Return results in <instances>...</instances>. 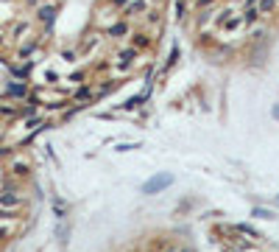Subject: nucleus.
I'll use <instances>...</instances> for the list:
<instances>
[{
    "instance_id": "aec40b11",
    "label": "nucleus",
    "mask_w": 279,
    "mask_h": 252,
    "mask_svg": "<svg viewBox=\"0 0 279 252\" xmlns=\"http://www.w3.org/2000/svg\"><path fill=\"white\" fill-rule=\"evenodd\" d=\"M198 6H210V3H215V0H196Z\"/></svg>"
},
{
    "instance_id": "dca6fc26",
    "label": "nucleus",
    "mask_w": 279,
    "mask_h": 252,
    "mask_svg": "<svg viewBox=\"0 0 279 252\" xmlns=\"http://www.w3.org/2000/svg\"><path fill=\"white\" fill-rule=\"evenodd\" d=\"M129 149H137V143H120L117 146V151H129Z\"/></svg>"
},
{
    "instance_id": "4468645a",
    "label": "nucleus",
    "mask_w": 279,
    "mask_h": 252,
    "mask_svg": "<svg viewBox=\"0 0 279 252\" xmlns=\"http://www.w3.org/2000/svg\"><path fill=\"white\" fill-rule=\"evenodd\" d=\"M25 31H28V23H17L14 31H11V36H20V34H25Z\"/></svg>"
},
{
    "instance_id": "f03ea898",
    "label": "nucleus",
    "mask_w": 279,
    "mask_h": 252,
    "mask_svg": "<svg viewBox=\"0 0 279 252\" xmlns=\"http://www.w3.org/2000/svg\"><path fill=\"white\" fill-rule=\"evenodd\" d=\"M9 174H11V180H28L31 177V160L28 157H11Z\"/></svg>"
},
{
    "instance_id": "6e6552de",
    "label": "nucleus",
    "mask_w": 279,
    "mask_h": 252,
    "mask_svg": "<svg viewBox=\"0 0 279 252\" xmlns=\"http://www.w3.org/2000/svg\"><path fill=\"white\" fill-rule=\"evenodd\" d=\"M143 98H145V95H134V98H129V101H126V104H120V109H137Z\"/></svg>"
},
{
    "instance_id": "f257e3e1",
    "label": "nucleus",
    "mask_w": 279,
    "mask_h": 252,
    "mask_svg": "<svg viewBox=\"0 0 279 252\" xmlns=\"http://www.w3.org/2000/svg\"><path fill=\"white\" fill-rule=\"evenodd\" d=\"M25 199L20 196V191H0V210H11V213H20Z\"/></svg>"
},
{
    "instance_id": "ddd939ff",
    "label": "nucleus",
    "mask_w": 279,
    "mask_h": 252,
    "mask_svg": "<svg viewBox=\"0 0 279 252\" xmlns=\"http://www.w3.org/2000/svg\"><path fill=\"white\" fill-rule=\"evenodd\" d=\"M143 9H145V3L143 0H137V3H131V6L126 9V14H137V12H143Z\"/></svg>"
},
{
    "instance_id": "b1692460",
    "label": "nucleus",
    "mask_w": 279,
    "mask_h": 252,
    "mask_svg": "<svg viewBox=\"0 0 279 252\" xmlns=\"http://www.w3.org/2000/svg\"><path fill=\"white\" fill-rule=\"evenodd\" d=\"M274 118H277V121H279V107H277V109H274Z\"/></svg>"
},
{
    "instance_id": "423d86ee",
    "label": "nucleus",
    "mask_w": 279,
    "mask_h": 252,
    "mask_svg": "<svg viewBox=\"0 0 279 252\" xmlns=\"http://www.w3.org/2000/svg\"><path fill=\"white\" fill-rule=\"evenodd\" d=\"M53 17H56V6H42V9L36 12V20H39V23H45V25L53 23Z\"/></svg>"
},
{
    "instance_id": "9b49d317",
    "label": "nucleus",
    "mask_w": 279,
    "mask_h": 252,
    "mask_svg": "<svg viewBox=\"0 0 279 252\" xmlns=\"http://www.w3.org/2000/svg\"><path fill=\"white\" fill-rule=\"evenodd\" d=\"M53 210H56V216H59V218H65V213H67V202H59V199H56V202H53Z\"/></svg>"
},
{
    "instance_id": "1a4fd4ad",
    "label": "nucleus",
    "mask_w": 279,
    "mask_h": 252,
    "mask_svg": "<svg viewBox=\"0 0 279 252\" xmlns=\"http://www.w3.org/2000/svg\"><path fill=\"white\" fill-rule=\"evenodd\" d=\"M134 56H137V48H126V51H120V56H117V59H123V62L129 65Z\"/></svg>"
},
{
    "instance_id": "9d476101",
    "label": "nucleus",
    "mask_w": 279,
    "mask_h": 252,
    "mask_svg": "<svg viewBox=\"0 0 279 252\" xmlns=\"http://www.w3.org/2000/svg\"><path fill=\"white\" fill-rule=\"evenodd\" d=\"M148 45H151V39L145 34H134V48H148Z\"/></svg>"
},
{
    "instance_id": "393cba45",
    "label": "nucleus",
    "mask_w": 279,
    "mask_h": 252,
    "mask_svg": "<svg viewBox=\"0 0 279 252\" xmlns=\"http://www.w3.org/2000/svg\"><path fill=\"white\" fill-rule=\"evenodd\" d=\"M277 3H279V0H277Z\"/></svg>"
},
{
    "instance_id": "39448f33",
    "label": "nucleus",
    "mask_w": 279,
    "mask_h": 252,
    "mask_svg": "<svg viewBox=\"0 0 279 252\" xmlns=\"http://www.w3.org/2000/svg\"><path fill=\"white\" fill-rule=\"evenodd\" d=\"M279 3L277 0H257V14H263V17H271V14H274V9H277Z\"/></svg>"
},
{
    "instance_id": "f8f14e48",
    "label": "nucleus",
    "mask_w": 279,
    "mask_h": 252,
    "mask_svg": "<svg viewBox=\"0 0 279 252\" xmlns=\"http://www.w3.org/2000/svg\"><path fill=\"white\" fill-rule=\"evenodd\" d=\"M126 31H129V28H126V23H117V25H112V28H109L112 36H120V34H126Z\"/></svg>"
},
{
    "instance_id": "412c9836",
    "label": "nucleus",
    "mask_w": 279,
    "mask_h": 252,
    "mask_svg": "<svg viewBox=\"0 0 279 252\" xmlns=\"http://www.w3.org/2000/svg\"><path fill=\"white\" fill-rule=\"evenodd\" d=\"M112 3H115V6H126V3H129V0H112Z\"/></svg>"
},
{
    "instance_id": "0eeeda50",
    "label": "nucleus",
    "mask_w": 279,
    "mask_h": 252,
    "mask_svg": "<svg viewBox=\"0 0 279 252\" xmlns=\"http://www.w3.org/2000/svg\"><path fill=\"white\" fill-rule=\"evenodd\" d=\"M234 233H246V235H251V238H263V235H260V233H257L254 227H248V224H237V227H234Z\"/></svg>"
},
{
    "instance_id": "20e7f679",
    "label": "nucleus",
    "mask_w": 279,
    "mask_h": 252,
    "mask_svg": "<svg viewBox=\"0 0 279 252\" xmlns=\"http://www.w3.org/2000/svg\"><path fill=\"white\" fill-rule=\"evenodd\" d=\"M6 95H11V98H25V95H28V87H25L22 81H11L9 87H6Z\"/></svg>"
},
{
    "instance_id": "2eb2a0df",
    "label": "nucleus",
    "mask_w": 279,
    "mask_h": 252,
    "mask_svg": "<svg viewBox=\"0 0 279 252\" xmlns=\"http://www.w3.org/2000/svg\"><path fill=\"white\" fill-rule=\"evenodd\" d=\"M89 95H92V90H89V87H81V90L76 92V98H78V101H81V98H84V101H87Z\"/></svg>"
},
{
    "instance_id": "6ab92c4d",
    "label": "nucleus",
    "mask_w": 279,
    "mask_h": 252,
    "mask_svg": "<svg viewBox=\"0 0 279 252\" xmlns=\"http://www.w3.org/2000/svg\"><path fill=\"white\" fill-rule=\"evenodd\" d=\"M162 252H179V247H176V244H170V247H165Z\"/></svg>"
},
{
    "instance_id": "a211bd4d",
    "label": "nucleus",
    "mask_w": 279,
    "mask_h": 252,
    "mask_svg": "<svg viewBox=\"0 0 279 252\" xmlns=\"http://www.w3.org/2000/svg\"><path fill=\"white\" fill-rule=\"evenodd\" d=\"M6 42H9V34H6V31H0V51L6 48Z\"/></svg>"
},
{
    "instance_id": "f3484780",
    "label": "nucleus",
    "mask_w": 279,
    "mask_h": 252,
    "mask_svg": "<svg viewBox=\"0 0 279 252\" xmlns=\"http://www.w3.org/2000/svg\"><path fill=\"white\" fill-rule=\"evenodd\" d=\"M254 216H260V218H274V216H271V213H268V210H260V207H257V210H254Z\"/></svg>"
},
{
    "instance_id": "5701e85b",
    "label": "nucleus",
    "mask_w": 279,
    "mask_h": 252,
    "mask_svg": "<svg viewBox=\"0 0 279 252\" xmlns=\"http://www.w3.org/2000/svg\"><path fill=\"white\" fill-rule=\"evenodd\" d=\"M25 3H28V6H36V3H39V0H25Z\"/></svg>"
},
{
    "instance_id": "7ed1b4c3",
    "label": "nucleus",
    "mask_w": 279,
    "mask_h": 252,
    "mask_svg": "<svg viewBox=\"0 0 279 252\" xmlns=\"http://www.w3.org/2000/svg\"><path fill=\"white\" fill-rule=\"evenodd\" d=\"M170 182H173V174H156V177H151V180L143 185V194L154 196V194H159V191H165Z\"/></svg>"
},
{
    "instance_id": "4be33fe9",
    "label": "nucleus",
    "mask_w": 279,
    "mask_h": 252,
    "mask_svg": "<svg viewBox=\"0 0 279 252\" xmlns=\"http://www.w3.org/2000/svg\"><path fill=\"white\" fill-rule=\"evenodd\" d=\"M179 252H193V250H190V247H179Z\"/></svg>"
}]
</instances>
